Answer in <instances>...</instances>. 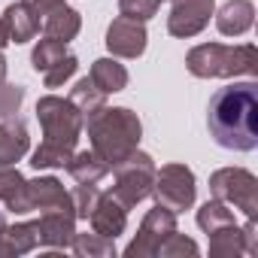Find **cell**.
I'll list each match as a JSON object with an SVG mask.
<instances>
[{
    "label": "cell",
    "instance_id": "d4e9b609",
    "mask_svg": "<svg viewBox=\"0 0 258 258\" xmlns=\"http://www.w3.org/2000/svg\"><path fill=\"white\" fill-rule=\"evenodd\" d=\"M64 58H67V43L46 37V40L37 43V49H34V55H31V64H34L37 73H46V70H52V67H55L58 61H64Z\"/></svg>",
    "mask_w": 258,
    "mask_h": 258
},
{
    "label": "cell",
    "instance_id": "1f68e13d",
    "mask_svg": "<svg viewBox=\"0 0 258 258\" xmlns=\"http://www.w3.org/2000/svg\"><path fill=\"white\" fill-rule=\"evenodd\" d=\"M22 185H25V176H22L13 164H10V167H0V201H4V204H7Z\"/></svg>",
    "mask_w": 258,
    "mask_h": 258
},
{
    "label": "cell",
    "instance_id": "484cf974",
    "mask_svg": "<svg viewBox=\"0 0 258 258\" xmlns=\"http://www.w3.org/2000/svg\"><path fill=\"white\" fill-rule=\"evenodd\" d=\"M70 158H73V149H61V146L40 143V149L31 155V164L37 170H52V167H67Z\"/></svg>",
    "mask_w": 258,
    "mask_h": 258
},
{
    "label": "cell",
    "instance_id": "f546056e",
    "mask_svg": "<svg viewBox=\"0 0 258 258\" xmlns=\"http://www.w3.org/2000/svg\"><path fill=\"white\" fill-rule=\"evenodd\" d=\"M22 100H25V88L22 85L0 82V118H16Z\"/></svg>",
    "mask_w": 258,
    "mask_h": 258
},
{
    "label": "cell",
    "instance_id": "7a4b0ae2",
    "mask_svg": "<svg viewBox=\"0 0 258 258\" xmlns=\"http://www.w3.org/2000/svg\"><path fill=\"white\" fill-rule=\"evenodd\" d=\"M91 152H97L109 167L127 158L143 140V121L127 106H103L91 118H85Z\"/></svg>",
    "mask_w": 258,
    "mask_h": 258
},
{
    "label": "cell",
    "instance_id": "ac0fdd59",
    "mask_svg": "<svg viewBox=\"0 0 258 258\" xmlns=\"http://www.w3.org/2000/svg\"><path fill=\"white\" fill-rule=\"evenodd\" d=\"M67 170L76 182L82 185H97L106 173H109V164L97 155V152H73V158L67 161Z\"/></svg>",
    "mask_w": 258,
    "mask_h": 258
},
{
    "label": "cell",
    "instance_id": "83f0119b",
    "mask_svg": "<svg viewBox=\"0 0 258 258\" xmlns=\"http://www.w3.org/2000/svg\"><path fill=\"white\" fill-rule=\"evenodd\" d=\"M97 198H100L97 185H82V182H79V185L70 191V201H73V213H76V219H88L91 210H94V204H97Z\"/></svg>",
    "mask_w": 258,
    "mask_h": 258
},
{
    "label": "cell",
    "instance_id": "3957f363",
    "mask_svg": "<svg viewBox=\"0 0 258 258\" xmlns=\"http://www.w3.org/2000/svg\"><path fill=\"white\" fill-rule=\"evenodd\" d=\"M185 67L198 79H231V76H255L258 73V49L252 43L222 46L204 43L195 46L185 58Z\"/></svg>",
    "mask_w": 258,
    "mask_h": 258
},
{
    "label": "cell",
    "instance_id": "cb8c5ba5",
    "mask_svg": "<svg viewBox=\"0 0 258 258\" xmlns=\"http://www.w3.org/2000/svg\"><path fill=\"white\" fill-rule=\"evenodd\" d=\"M210 255L213 258H237V255H243L240 228L231 225V228H222V231L210 234Z\"/></svg>",
    "mask_w": 258,
    "mask_h": 258
},
{
    "label": "cell",
    "instance_id": "4dcf8cb0",
    "mask_svg": "<svg viewBox=\"0 0 258 258\" xmlns=\"http://www.w3.org/2000/svg\"><path fill=\"white\" fill-rule=\"evenodd\" d=\"M76 67H79V61L73 58V55H67L64 61H58L52 70H46L43 73V79H46V88H58V85H64L73 73H76Z\"/></svg>",
    "mask_w": 258,
    "mask_h": 258
},
{
    "label": "cell",
    "instance_id": "5b68a950",
    "mask_svg": "<svg viewBox=\"0 0 258 258\" xmlns=\"http://www.w3.org/2000/svg\"><path fill=\"white\" fill-rule=\"evenodd\" d=\"M115 173V185H112V195L131 210L137 207L140 201H146L152 195V185H155V161L152 155L134 149L127 158H121L118 164L109 167Z\"/></svg>",
    "mask_w": 258,
    "mask_h": 258
},
{
    "label": "cell",
    "instance_id": "2e32d148",
    "mask_svg": "<svg viewBox=\"0 0 258 258\" xmlns=\"http://www.w3.org/2000/svg\"><path fill=\"white\" fill-rule=\"evenodd\" d=\"M4 25H7V34H10V43H28L40 34V16L25 4H10L4 10Z\"/></svg>",
    "mask_w": 258,
    "mask_h": 258
},
{
    "label": "cell",
    "instance_id": "6da1fadb",
    "mask_svg": "<svg viewBox=\"0 0 258 258\" xmlns=\"http://www.w3.org/2000/svg\"><path fill=\"white\" fill-rule=\"evenodd\" d=\"M207 124L222 149L252 152L258 146V85L249 79L219 88L210 100Z\"/></svg>",
    "mask_w": 258,
    "mask_h": 258
},
{
    "label": "cell",
    "instance_id": "e0dca14e",
    "mask_svg": "<svg viewBox=\"0 0 258 258\" xmlns=\"http://www.w3.org/2000/svg\"><path fill=\"white\" fill-rule=\"evenodd\" d=\"M79 28H82V19H79V13L70 10V7H55V10L46 13V19H43L46 37L61 40V43H70V40L79 34Z\"/></svg>",
    "mask_w": 258,
    "mask_h": 258
},
{
    "label": "cell",
    "instance_id": "d6a6232c",
    "mask_svg": "<svg viewBox=\"0 0 258 258\" xmlns=\"http://www.w3.org/2000/svg\"><path fill=\"white\" fill-rule=\"evenodd\" d=\"M240 237H243V252H246V255H255V252H258V240H255V219H246V225L240 228Z\"/></svg>",
    "mask_w": 258,
    "mask_h": 258
},
{
    "label": "cell",
    "instance_id": "52a82bcc",
    "mask_svg": "<svg viewBox=\"0 0 258 258\" xmlns=\"http://www.w3.org/2000/svg\"><path fill=\"white\" fill-rule=\"evenodd\" d=\"M195 173L185 164H164L161 170H155V185L152 195L161 207H167L170 213H182L195 204Z\"/></svg>",
    "mask_w": 258,
    "mask_h": 258
},
{
    "label": "cell",
    "instance_id": "603a6c76",
    "mask_svg": "<svg viewBox=\"0 0 258 258\" xmlns=\"http://www.w3.org/2000/svg\"><path fill=\"white\" fill-rule=\"evenodd\" d=\"M70 249L79 258H115V240L100 237V234H73Z\"/></svg>",
    "mask_w": 258,
    "mask_h": 258
},
{
    "label": "cell",
    "instance_id": "8fae6325",
    "mask_svg": "<svg viewBox=\"0 0 258 258\" xmlns=\"http://www.w3.org/2000/svg\"><path fill=\"white\" fill-rule=\"evenodd\" d=\"M146 28L137 19H112V25L106 28V49L115 58H140L146 52Z\"/></svg>",
    "mask_w": 258,
    "mask_h": 258
},
{
    "label": "cell",
    "instance_id": "4316f807",
    "mask_svg": "<svg viewBox=\"0 0 258 258\" xmlns=\"http://www.w3.org/2000/svg\"><path fill=\"white\" fill-rule=\"evenodd\" d=\"M198 252H201L198 243H195L191 237L179 234V231L167 234V237L161 240V246H158V255H161V258H179V255H198Z\"/></svg>",
    "mask_w": 258,
    "mask_h": 258
},
{
    "label": "cell",
    "instance_id": "ffe728a7",
    "mask_svg": "<svg viewBox=\"0 0 258 258\" xmlns=\"http://www.w3.org/2000/svg\"><path fill=\"white\" fill-rule=\"evenodd\" d=\"M79 112H82V118H91L97 109H103L106 106V94L85 76V79H79L73 88H70V97H67Z\"/></svg>",
    "mask_w": 258,
    "mask_h": 258
},
{
    "label": "cell",
    "instance_id": "9c48e42d",
    "mask_svg": "<svg viewBox=\"0 0 258 258\" xmlns=\"http://www.w3.org/2000/svg\"><path fill=\"white\" fill-rule=\"evenodd\" d=\"M173 231H176V213H170L167 207L155 204V207L143 216L140 231H137V237H134L131 243H127L124 255H127V258H152V255H158L161 240H164L167 234H173Z\"/></svg>",
    "mask_w": 258,
    "mask_h": 258
},
{
    "label": "cell",
    "instance_id": "9a60e30c",
    "mask_svg": "<svg viewBox=\"0 0 258 258\" xmlns=\"http://www.w3.org/2000/svg\"><path fill=\"white\" fill-rule=\"evenodd\" d=\"M255 22V7L252 0H228L216 16V28L225 37H243Z\"/></svg>",
    "mask_w": 258,
    "mask_h": 258
},
{
    "label": "cell",
    "instance_id": "d590c367",
    "mask_svg": "<svg viewBox=\"0 0 258 258\" xmlns=\"http://www.w3.org/2000/svg\"><path fill=\"white\" fill-rule=\"evenodd\" d=\"M10 43V34H7V25H4V19H0V49H4Z\"/></svg>",
    "mask_w": 258,
    "mask_h": 258
},
{
    "label": "cell",
    "instance_id": "7c38bea8",
    "mask_svg": "<svg viewBox=\"0 0 258 258\" xmlns=\"http://www.w3.org/2000/svg\"><path fill=\"white\" fill-rule=\"evenodd\" d=\"M37 234H40V246L70 249L73 234H76V213H73V207L43 210L40 219H37Z\"/></svg>",
    "mask_w": 258,
    "mask_h": 258
},
{
    "label": "cell",
    "instance_id": "4fadbf2b",
    "mask_svg": "<svg viewBox=\"0 0 258 258\" xmlns=\"http://www.w3.org/2000/svg\"><path fill=\"white\" fill-rule=\"evenodd\" d=\"M88 222H91V231H94V234L115 240V237L124 231V225H127V207H124L112 191H100V198H97V204H94Z\"/></svg>",
    "mask_w": 258,
    "mask_h": 258
},
{
    "label": "cell",
    "instance_id": "30bf717a",
    "mask_svg": "<svg viewBox=\"0 0 258 258\" xmlns=\"http://www.w3.org/2000/svg\"><path fill=\"white\" fill-rule=\"evenodd\" d=\"M213 10H216V0H173V10L167 16V31L182 40L198 37L210 25Z\"/></svg>",
    "mask_w": 258,
    "mask_h": 258
},
{
    "label": "cell",
    "instance_id": "836d02e7",
    "mask_svg": "<svg viewBox=\"0 0 258 258\" xmlns=\"http://www.w3.org/2000/svg\"><path fill=\"white\" fill-rule=\"evenodd\" d=\"M25 4H28L37 16H46V13H52L55 7H64V0H25Z\"/></svg>",
    "mask_w": 258,
    "mask_h": 258
},
{
    "label": "cell",
    "instance_id": "e575fe53",
    "mask_svg": "<svg viewBox=\"0 0 258 258\" xmlns=\"http://www.w3.org/2000/svg\"><path fill=\"white\" fill-rule=\"evenodd\" d=\"M4 231H7V219L0 216V255H7V243H4Z\"/></svg>",
    "mask_w": 258,
    "mask_h": 258
},
{
    "label": "cell",
    "instance_id": "8992f818",
    "mask_svg": "<svg viewBox=\"0 0 258 258\" xmlns=\"http://www.w3.org/2000/svg\"><path fill=\"white\" fill-rule=\"evenodd\" d=\"M210 195L222 204H234L246 219H258V176L246 167H222L210 176Z\"/></svg>",
    "mask_w": 258,
    "mask_h": 258
},
{
    "label": "cell",
    "instance_id": "d6986e66",
    "mask_svg": "<svg viewBox=\"0 0 258 258\" xmlns=\"http://www.w3.org/2000/svg\"><path fill=\"white\" fill-rule=\"evenodd\" d=\"M103 94H115V91H121L124 85H127V70L118 64V61H112V58H97L94 64H91V76H88Z\"/></svg>",
    "mask_w": 258,
    "mask_h": 258
},
{
    "label": "cell",
    "instance_id": "74e56055",
    "mask_svg": "<svg viewBox=\"0 0 258 258\" xmlns=\"http://www.w3.org/2000/svg\"><path fill=\"white\" fill-rule=\"evenodd\" d=\"M161 4H164V0H161Z\"/></svg>",
    "mask_w": 258,
    "mask_h": 258
},
{
    "label": "cell",
    "instance_id": "ba28073f",
    "mask_svg": "<svg viewBox=\"0 0 258 258\" xmlns=\"http://www.w3.org/2000/svg\"><path fill=\"white\" fill-rule=\"evenodd\" d=\"M55 207H73L70 195L55 176H37L25 179V185L7 201V210L13 213H31V210H55Z\"/></svg>",
    "mask_w": 258,
    "mask_h": 258
},
{
    "label": "cell",
    "instance_id": "8d00e7d4",
    "mask_svg": "<svg viewBox=\"0 0 258 258\" xmlns=\"http://www.w3.org/2000/svg\"><path fill=\"white\" fill-rule=\"evenodd\" d=\"M7 79V58H4V52H0V82Z\"/></svg>",
    "mask_w": 258,
    "mask_h": 258
},
{
    "label": "cell",
    "instance_id": "44dd1931",
    "mask_svg": "<svg viewBox=\"0 0 258 258\" xmlns=\"http://www.w3.org/2000/svg\"><path fill=\"white\" fill-rule=\"evenodd\" d=\"M4 243H7V255H25V252L37 249V246H40L37 222H19V225H7V231H4Z\"/></svg>",
    "mask_w": 258,
    "mask_h": 258
},
{
    "label": "cell",
    "instance_id": "277c9868",
    "mask_svg": "<svg viewBox=\"0 0 258 258\" xmlns=\"http://www.w3.org/2000/svg\"><path fill=\"white\" fill-rule=\"evenodd\" d=\"M37 118L43 124V137H46L43 143L61 146V149H76V143L82 137V127H85V118L67 97H55V94L40 97L37 100Z\"/></svg>",
    "mask_w": 258,
    "mask_h": 258
},
{
    "label": "cell",
    "instance_id": "f1b7e54d",
    "mask_svg": "<svg viewBox=\"0 0 258 258\" xmlns=\"http://www.w3.org/2000/svg\"><path fill=\"white\" fill-rule=\"evenodd\" d=\"M161 7V0H118V13L124 19H137V22H149Z\"/></svg>",
    "mask_w": 258,
    "mask_h": 258
},
{
    "label": "cell",
    "instance_id": "5bb4252c",
    "mask_svg": "<svg viewBox=\"0 0 258 258\" xmlns=\"http://www.w3.org/2000/svg\"><path fill=\"white\" fill-rule=\"evenodd\" d=\"M31 149V137L28 127L19 118H4L0 121V167H10L16 161H22Z\"/></svg>",
    "mask_w": 258,
    "mask_h": 258
},
{
    "label": "cell",
    "instance_id": "7402d4cb",
    "mask_svg": "<svg viewBox=\"0 0 258 258\" xmlns=\"http://www.w3.org/2000/svg\"><path fill=\"white\" fill-rule=\"evenodd\" d=\"M231 225H237L234 222V213L228 210V204H222V201H207L201 210H198V228L204 231V234H216V231H222V228H231Z\"/></svg>",
    "mask_w": 258,
    "mask_h": 258
}]
</instances>
